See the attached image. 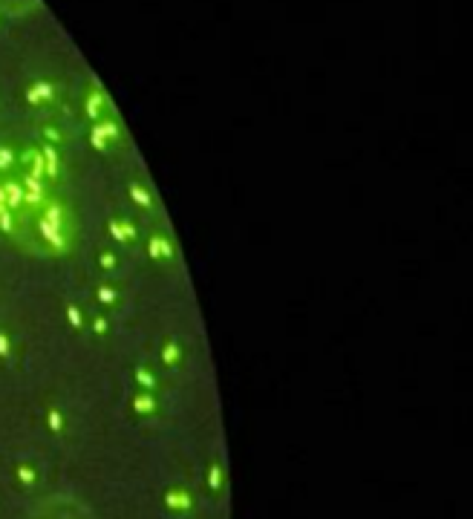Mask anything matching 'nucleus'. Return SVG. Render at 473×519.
I'll return each instance as SVG.
<instances>
[{"label":"nucleus","mask_w":473,"mask_h":519,"mask_svg":"<svg viewBox=\"0 0 473 519\" xmlns=\"http://www.w3.org/2000/svg\"><path fill=\"white\" fill-rule=\"evenodd\" d=\"M26 519H93V510L75 493H50L29 508Z\"/></svg>","instance_id":"nucleus-1"}]
</instances>
